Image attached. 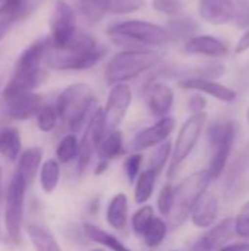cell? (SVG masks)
I'll list each match as a JSON object with an SVG mask.
<instances>
[{"label":"cell","instance_id":"cell-38","mask_svg":"<svg viewBox=\"0 0 249 251\" xmlns=\"http://www.w3.org/2000/svg\"><path fill=\"white\" fill-rule=\"evenodd\" d=\"M235 26L241 29L249 28V0H235L232 21Z\"/></svg>","mask_w":249,"mask_h":251},{"label":"cell","instance_id":"cell-23","mask_svg":"<svg viewBox=\"0 0 249 251\" xmlns=\"http://www.w3.org/2000/svg\"><path fill=\"white\" fill-rule=\"evenodd\" d=\"M166 31L170 41H188L198 32V22L189 16H175L167 21Z\"/></svg>","mask_w":249,"mask_h":251},{"label":"cell","instance_id":"cell-49","mask_svg":"<svg viewBox=\"0 0 249 251\" xmlns=\"http://www.w3.org/2000/svg\"><path fill=\"white\" fill-rule=\"evenodd\" d=\"M87 251H106L104 249H91V250H87Z\"/></svg>","mask_w":249,"mask_h":251},{"label":"cell","instance_id":"cell-31","mask_svg":"<svg viewBox=\"0 0 249 251\" xmlns=\"http://www.w3.org/2000/svg\"><path fill=\"white\" fill-rule=\"evenodd\" d=\"M38 176H40L41 190L45 194L54 193L59 182H60V163L57 162V159L44 160L41 168H40Z\"/></svg>","mask_w":249,"mask_h":251},{"label":"cell","instance_id":"cell-6","mask_svg":"<svg viewBox=\"0 0 249 251\" xmlns=\"http://www.w3.org/2000/svg\"><path fill=\"white\" fill-rule=\"evenodd\" d=\"M29 184L25 178L15 172L4 199V228L9 243L19 244L22 237V222H23V207H25V193Z\"/></svg>","mask_w":249,"mask_h":251},{"label":"cell","instance_id":"cell-27","mask_svg":"<svg viewBox=\"0 0 249 251\" xmlns=\"http://www.w3.org/2000/svg\"><path fill=\"white\" fill-rule=\"evenodd\" d=\"M82 231L88 240L100 244L104 249H109L112 251H132L131 249H128L117 237H114L113 234H110V232H107V231H104V229H101L92 224H88V222L84 224Z\"/></svg>","mask_w":249,"mask_h":251},{"label":"cell","instance_id":"cell-10","mask_svg":"<svg viewBox=\"0 0 249 251\" xmlns=\"http://www.w3.org/2000/svg\"><path fill=\"white\" fill-rule=\"evenodd\" d=\"M132 103V90L126 82L112 85L104 112L106 131H116L122 125Z\"/></svg>","mask_w":249,"mask_h":251},{"label":"cell","instance_id":"cell-7","mask_svg":"<svg viewBox=\"0 0 249 251\" xmlns=\"http://www.w3.org/2000/svg\"><path fill=\"white\" fill-rule=\"evenodd\" d=\"M207 135L210 146L214 149L207 171L210 172L213 179H217L225 174L230 153L233 150V144L236 140V125L232 121H216L208 126Z\"/></svg>","mask_w":249,"mask_h":251},{"label":"cell","instance_id":"cell-12","mask_svg":"<svg viewBox=\"0 0 249 251\" xmlns=\"http://www.w3.org/2000/svg\"><path fill=\"white\" fill-rule=\"evenodd\" d=\"M235 234V218H226L213 228H210L204 235H201L189 251H219L225 247Z\"/></svg>","mask_w":249,"mask_h":251},{"label":"cell","instance_id":"cell-41","mask_svg":"<svg viewBox=\"0 0 249 251\" xmlns=\"http://www.w3.org/2000/svg\"><path fill=\"white\" fill-rule=\"evenodd\" d=\"M154 10L166 15H179L181 10L183 9L182 0H153L151 1Z\"/></svg>","mask_w":249,"mask_h":251},{"label":"cell","instance_id":"cell-42","mask_svg":"<svg viewBox=\"0 0 249 251\" xmlns=\"http://www.w3.org/2000/svg\"><path fill=\"white\" fill-rule=\"evenodd\" d=\"M235 234L236 237L249 241V218L244 213H239L235 218Z\"/></svg>","mask_w":249,"mask_h":251},{"label":"cell","instance_id":"cell-18","mask_svg":"<svg viewBox=\"0 0 249 251\" xmlns=\"http://www.w3.org/2000/svg\"><path fill=\"white\" fill-rule=\"evenodd\" d=\"M38 0H0V31L4 34L10 26L26 18Z\"/></svg>","mask_w":249,"mask_h":251},{"label":"cell","instance_id":"cell-33","mask_svg":"<svg viewBox=\"0 0 249 251\" xmlns=\"http://www.w3.org/2000/svg\"><path fill=\"white\" fill-rule=\"evenodd\" d=\"M79 156V140L75 134L65 135L56 149V159L59 163H70L73 160H78Z\"/></svg>","mask_w":249,"mask_h":251},{"label":"cell","instance_id":"cell-20","mask_svg":"<svg viewBox=\"0 0 249 251\" xmlns=\"http://www.w3.org/2000/svg\"><path fill=\"white\" fill-rule=\"evenodd\" d=\"M220 213V203L214 194H205L191 213V222L200 229L211 228Z\"/></svg>","mask_w":249,"mask_h":251},{"label":"cell","instance_id":"cell-5","mask_svg":"<svg viewBox=\"0 0 249 251\" xmlns=\"http://www.w3.org/2000/svg\"><path fill=\"white\" fill-rule=\"evenodd\" d=\"M211 181L213 178L207 169L197 171L181 181V184L176 187L175 207L169 218L173 228H179L191 218L194 207L207 194Z\"/></svg>","mask_w":249,"mask_h":251},{"label":"cell","instance_id":"cell-25","mask_svg":"<svg viewBox=\"0 0 249 251\" xmlns=\"http://www.w3.org/2000/svg\"><path fill=\"white\" fill-rule=\"evenodd\" d=\"M26 234L35 251H62L59 241L45 226L31 224L26 226Z\"/></svg>","mask_w":249,"mask_h":251},{"label":"cell","instance_id":"cell-35","mask_svg":"<svg viewBox=\"0 0 249 251\" xmlns=\"http://www.w3.org/2000/svg\"><path fill=\"white\" fill-rule=\"evenodd\" d=\"M172 153H173V144L170 141H166L154 149V151L150 156V163L148 169H151L154 174L160 175L166 165L172 160Z\"/></svg>","mask_w":249,"mask_h":251},{"label":"cell","instance_id":"cell-43","mask_svg":"<svg viewBox=\"0 0 249 251\" xmlns=\"http://www.w3.org/2000/svg\"><path fill=\"white\" fill-rule=\"evenodd\" d=\"M207 107V100L204 99V96L201 94H192L189 99H188V110L191 112V115L194 113H201L204 112Z\"/></svg>","mask_w":249,"mask_h":251},{"label":"cell","instance_id":"cell-30","mask_svg":"<svg viewBox=\"0 0 249 251\" xmlns=\"http://www.w3.org/2000/svg\"><path fill=\"white\" fill-rule=\"evenodd\" d=\"M81 16L88 24H97L109 12L112 0H75Z\"/></svg>","mask_w":249,"mask_h":251},{"label":"cell","instance_id":"cell-19","mask_svg":"<svg viewBox=\"0 0 249 251\" xmlns=\"http://www.w3.org/2000/svg\"><path fill=\"white\" fill-rule=\"evenodd\" d=\"M235 0H200L198 12L201 18L213 25H223L232 21Z\"/></svg>","mask_w":249,"mask_h":251},{"label":"cell","instance_id":"cell-37","mask_svg":"<svg viewBox=\"0 0 249 251\" xmlns=\"http://www.w3.org/2000/svg\"><path fill=\"white\" fill-rule=\"evenodd\" d=\"M37 118V125L38 128L43 131V132H50L56 128L60 116L57 113V109L56 106H51V104H45L41 107V110L38 112V115L35 116Z\"/></svg>","mask_w":249,"mask_h":251},{"label":"cell","instance_id":"cell-24","mask_svg":"<svg viewBox=\"0 0 249 251\" xmlns=\"http://www.w3.org/2000/svg\"><path fill=\"white\" fill-rule=\"evenodd\" d=\"M41 165H43V149L29 147L21 153L16 172H19L25 178V181L31 184L37 172H40Z\"/></svg>","mask_w":249,"mask_h":251},{"label":"cell","instance_id":"cell-4","mask_svg":"<svg viewBox=\"0 0 249 251\" xmlns=\"http://www.w3.org/2000/svg\"><path fill=\"white\" fill-rule=\"evenodd\" d=\"M161 54L154 49L147 50H123L114 54L104 69V78L109 85L122 84L138 78L144 72L154 68Z\"/></svg>","mask_w":249,"mask_h":251},{"label":"cell","instance_id":"cell-26","mask_svg":"<svg viewBox=\"0 0 249 251\" xmlns=\"http://www.w3.org/2000/svg\"><path fill=\"white\" fill-rule=\"evenodd\" d=\"M122 153H123V137L119 129L107 131L95 150L98 160H106V162L114 160Z\"/></svg>","mask_w":249,"mask_h":251},{"label":"cell","instance_id":"cell-1","mask_svg":"<svg viewBox=\"0 0 249 251\" xmlns=\"http://www.w3.org/2000/svg\"><path fill=\"white\" fill-rule=\"evenodd\" d=\"M106 51L91 35L78 31L66 47H50L44 62L56 71H87L95 66L104 57Z\"/></svg>","mask_w":249,"mask_h":251},{"label":"cell","instance_id":"cell-40","mask_svg":"<svg viewBox=\"0 0 249 251\" xmlns=\"http://www.w3.org/2000/svg\"><path fill=\"white\" fill-rule=\"evenodd\" d=\"M142 154L141 153H132L131 156L126 157L125 160V174L128 176L129 182H135L138 176L141 175V166H142Z\"/></svg>","mask_w":249,"mask_h":251},{"label":"cell","instance_id":"cell-47","mask_svg":"<svg viewBox=\"0 0 249 251\" xmlns=\"http://www.w3.org/2000/svg\"><path fill=\"white\" fill-rule=\"evenodd\" d=\"M0 241H1V243H9V240H7V237H6V234H3L1 231H0Z\"/></svg>","mask_w":249,"mask_h":251},{"label":"cell","instance_id":"cell-15","mask_svg":"<svg viewBox=\"0 0 249 251\" xmlns=\"http://www.w3.org/2000/svg\"><path fill=\"white\" fill-rule=\"evenodd\" d=\"M51 47L50 37H43L28 46L15 63L13 72H35L43 69L41 62H44L48 50Z\"/></svg>","mask_w":249,"mask_h":251},{"label":"cell","instance_id":"cell-17","mask_svg":"<svg viewBox=\"0 0 249 251\" xmlns=\"http://www.w3.org/2000/svg\"><path fill=\"white\" fill-rule=\"evenodd\" d=\"M249 172V153H242L227 169L225 181V196L230 201L241 194L242 188L247 184V176Z\"/></svg>","mask_w":249,"mask_h":251},{"label":"cell","instance_id":"cell-48","mask_svg":"<svg viewBox=\"0 0 249 251\" xmlns=\"http://www.w3.org/2000/svg\"><path fill=\"white\" fill-rule=\"evenodd\" d=\"M0 200H1V169H0Z\"/></svg>","mask_w":249,"mask_h":251},{"label":"cell","instance_id":"cell-28","mask_svg":"<svg viewBox=\"0 0 249 251\" xmlns=\"http://www.w3.org/2000/svg\"><path fill=\"white\" fill-rule=\"evenodd\" d=\"M22 151V140L16 128L0 129V156L13 162L19 159Z\"/></svg>","mask_w":249,"mask_h":251},{"label":"cell","instance_id":"cell-46","mask_svg":"<svg viewBox=\"0 0 249 251\" xmlns=\"http://www.w3.org/2000/svg\"><path fill=\"white\" fill-rule=\"evenodd\" d=\"M241 213L247 215V216L249 218V201L247 203V204H244V206H242V209H241Z\"/></svg>","mask_w":249,"mask_h":251},{"label":"cell","instance_id":"cell-8","mask_svg":"<svg viewBox=\"0 0 249 251\" xmlns=\"http://www.w3.org/2000/svg\"><path fill=\"white\" fill-rule=\"evenodd\" d=\"M207 124V113H194L191 115L181 126L178 137L173 144V153H172V160L169 165L167 175L172 178L176 171L182 166V163L191 156L194 149L198 144V140L201 138V134L205 128Z\"/></svg>","mask_w":249,"mask_h":251},{"label":"cell","instance_id":"cell-32","mask_svg":"<svg viewBox=\"0 0 249 251\" xmlns=\"http://www.w3.org/2000/svg\"><path fill=\"white\" fill-rule=\"evenodd\" d=\"M169 234V225L164 222L161 216H156L145 234L142 235V241L148 249H157L163 244Z\"/></svg>","mask_w":249,"mask_h":251},{"label":"cell","instance_id":"cell-39","mask_svg":"<svg viewBox=\"0 0 249 251\" xmlns=\"http://www.w3.org/2000/svg\"><path fill=\"white\" fill-rule=\"evenodd\" d=\"M144 4H145L144 0H112L109 12L114 15L132 13L139 10Z\"/></svg>","mask_w":249,"mask_h":251},{"label":"cell","instance_id":"cell-2","mask_svg":"<svg viewBox=\"0 0 249 251\" xmlns=\"http://www.w3.org/2000/svg\"><path fill=\"white\" fill-rule=\"evenodd\" d=\"M56 109L70 134H78L87 128L90 119L100 107L92 88L88 84L78 82L66 87L56 100Z\"/></svg>","mask_w":249,"mask_h":251},{"label":"cell","instance_id":"cell-44","mask_svg":"<svg viewBox=\"0 0 249 251\" xmlns=\"http://www.w3.org/2000/svg\"><path fill=\"white\" fill-rule=\"evenodd\" d=\"M219 251H249V241H239V243L226 244Z\"/></svg>","mask_w":249,"mask_h":251},{"label":"cell","instance_id":"cell-29","mask_svg":"<svg viewBox=\"0 0 249 251\" xmlns=\"http://www.w3.org/2000/svg\"><path fill=\"white\" fill-rule=\"evenodd\" d=\"M157 178L158 175L154 174L151 169H145L141 172V175L135 181V190H134V200L136 204L144 206L150 201L156 188Z\"/></svg>","mask_w":249,"mask_h":251},{"label":"cell","instance_id":"cell-50","mask_svg":"<svg viewBox=\"0 0 249 251\" xmlns=\"http://www.w3.org/2000/svg\"><path fill=\"white\" fill-rule=\"evenodd\" d=\"M3 37H4V32H3V31H0V40H1Z\"/></svg>","mask_w":249,"mask_h":251},{"label":"cell","instance_id":"cell-22","mask_svg":"<svg viewBox=\"0 0 249 251\" xmlns=\"http://www.w3.org/2000/svg\"><path fill=\"white\" fill-rule=\"evenodd\" d=\"M106 221L110 228L123 231L129 222V201L125 193H117L112 197L106 209Z\"/></svg>","mask_w":249,"mask_h":251},{"label":"cell","instance_id":"cell-9","mask_svg":"<svg viewBox=\"0 0 249 251\" xmlns=\"http://www.w3.org/2000/svg\"><path fill=\"white\" fill-rule=\"evenodd\" d=\"M51 47L63 49L76 35V13L65 0H56L51 16Z\"/></svg>","mask_w":249,"mask_h":251},{"label":"cell","instance_id":"cell-21","mask_svg":"<svg viewBox=\"0 0 249 251\" xmlns=\"http://www.w3.org/2000/svg\"><path fill=\"white\" fill-rule=\"evenodd\" d=\"M227 46L211 35H195L185 43V51L189 54H204L210 57H222L227 54Z\"/></svg>","mask_w":249,"mask_h":251},{"label":"cell","instance_id":"cell-34","mask_svg":"<svg viewBox=\"0 0 249 251\" xmlns=\"http://www.w3.org/2000/svg\"><path fill=\"white\" fill-rule=\"evenodd\" d=\"M154 218H156V213H154L153 206H150V204L139 206V209L131 218V226H132L134 234L136 237L142 238V235L145 234V231L148 229V226L151 225Z\"/></svg>","mask_w":249,"mask_h":251},{"label":"cell","instance_id":"cell-51","mask_svg":"<svg viewBox=\"0 0 249 251\" xmlns=\"http://www.w3.org/2000/svg\"><path fill=\"white\" fill-rule=\"evenodd\" d=\"M247 118H248V122H249V109H248V112H247Z\"/></svg>","mask_w":249,"mask_h":251},{"label":"cell","instance_id":"cell-13","mask_svg":"<svg viewBox=\"0 0 249 251\" xmlns=\"http://www.w3.org/2000/svg\"><path fill=\"white\" fill-rule=\"evenodd\" d=\"M145 99L148 109L154 118H166L173 107L175 93L170 85L163 81H151L145 87Z\"/></svg>","mask_w":249,"mask_h":251},{"label":"cell","instance_id":"cell-14","mask_svg":"<svg viewBox=\"0 0 249 251\" xmlns=\"http://www.w3.org/2000/svg\"><path fill=\"white\" fill-rule=\"evenodd\" d=\"M6 113L10 119L15 121H26L38 115L43 107V99L40 94L34 91L21 93L4 99Z\"/></svg>","mask_w":249,"mask_h":251},{"label":"cell","instance_id":"cell-3","mask_svg":"<svg viewBox=\"0 0 249 251\" xmlns=\"http://www.w3.org/2000/svg\"><path fill=\"white\" fill-rule=\"evenodd\" d=\"M110 40L125 50L163 49L170 43V37L164 26L148 21H123L107 28Z\"/></svg>","mask_w":249,"mask_h":251},{"label":"cell","instance_id":"cell-45","mask_svg":"<svg viewBox=\"0 0 249 251\" xmlns=\"http://www.w3.org/2000/svg\"><path fill=\"white\" fill-rule=\"evenodd\" d=\"M107 169H109V162H106V160H98V163H97V166H95V169H94V174L98 176V175H103L104 172H107Z\"/></svg>","mask_w":249,"mask_h":251},{"label":"cell","instance_id":"cell-16","mask_svg":"<svg viewBox=\"0 0 249 251\" xmlns=\"http://www.w3.org/2000/svg\"><path fill=\"white\" fill-rule=\"evenodd\" d=\"M179 87L185 90H195L204 94H208L220 101L225 103H233L238 99V93L227 87L223 85L214 79H204V78H185L179 81Z\"/></svg>","mask_w":249,"mask_h":251},{"label":"cell","instance_id":"cell-11","mask_svg":"<svg viewBox=\"0 0 249 251\" xmlns=\"http://www.w3.org/2000/svg\"><path fill=\"white\" fill-rule=\"evenodd\" d=\"M176 122L173 118L166 116L158 119L156 124L147 126L145 129L139 131L131 141V150L135 153H142L148 149H156L157 146L167 141L170 134L175 131Z\"/></svg>","mask_w":249,"mask_h":251},{"label":"cell","instance_id":"cell-36","mask_svg":"<svg viewBox=\"0 0 249 251\" xmlns=\"http://www.w3.org/2000/svg\"><path fill=\"white\" fill-rule=\"evenodd\" d=\"M176 199V187L173 184H166L157 197V210L161 218H170Z\"/></svg>","mask_w":249,"mask_h":251}]
</instances>
